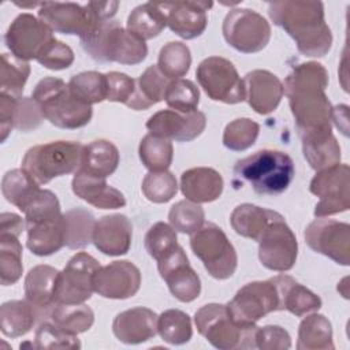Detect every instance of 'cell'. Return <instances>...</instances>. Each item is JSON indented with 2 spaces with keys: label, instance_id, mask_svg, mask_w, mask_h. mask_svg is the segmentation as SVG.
<instances>
[{
  "label": "cell",
  "instance_id": "51",
  "mask_svg": "<svg viewBox=\"0 0 350 350\" xmlns=\"http://www.w3.org/2000/svg\"><path fill=\"white\" fill-rule=\"evenodd\" d=\"M37 349H81V342L77 335L60 329L53 323H42L34 338Z\"/></svg>",
  "mask_w": 350,
  "mask_h": 350
},
{
  "label": "cell",
  "instance_id": "13",
  "mask_svg": "<svg viewBox=\"0 0 350 350\" xmlns=\"http://www.w3.org/2000/svg\"><path fill=\"white\" fill-rule=\"evenodd\" d=\"M38 18L55 33L68 36H86L103 19L93 10L90 1L86 4L72 1H44L38 8Z\"/></svg>",
  "mask_w": 350,
  "mask_h": 350
},
{
  "label": "cell",
  "instance_id": "15",
  "mask_svg": "<svg viewBox=\"0 0 350 350\" xmlns=\"http://www.w3.org/2000/svg\"><path fill=\"white\" fill-rule=\"evenodd\" d=\"M257 242L258 258L265 268L286 272L294 267L298 256V242L282 215L267 226Z\"/></svg>",
  "mask_w": 350,
  "mask_h": 350
},
{
  "label": "cell",
  "instance_id": "48",
  "mask_svg": "<svg viewBox=\"0 0 350 350\" xmlns=\"http://www.w3.org/2000/svg\"><path fill=\"white\" fill-rule=\"evenodd\" d=\"M260 133L257 122L249 118H239L230 122L223 131V145L235 152H242L254 145Z\"/></svg>",
  "mask_w": 350,
  "mask_h": 350
},
{
  "label": "cell",
  "instance_id": "14",
  "mask_svg": "<svg viewBox=\"0 0 350 350\" xmlns=\"http://www.w3.org/2000/svg\"><path fill=\"white\" fill-rule=\"evenodd\" d=\"M278 291L271 279L245 284L227 304L232 320L241 325H254L268 313L278 310Z\"/></svg>",
  "mask_w": 350,
  "mask_h": 350
},
{
  "label": "cell",
  "instance_id": "29",
  "mask_svg": "<svg viewBox=\"0 0 350 350\" xmlns=\"http://www.w3.org/2000/svg\"><path fill=\"white\" fill-rule=\"evenodd\" d=\"M22 231L12 223L0 224V282L3 286L15 284L22 276L23 249L19 242Z\"/></svg>",
  "mask_w": 350,
  "mask_h": 350
},
{
  "label": "cell",
  "instance_id": "2",
  "mask_svg": "<svg viewBox=\"0 0 350 350\" xmlns=\"http://www.w3.org/2000/svg\"><path fill=\"white\" fill-rule=\"evenodd\" d=\"M268 15L295 41L302 55L321 57L331 49L332 33L324 19L321 1H273L268 4Z\"/></svg>",
  "mask_w": 350,
  "mask_h": 350
},
{
  "label": "cell",
  "instance_id": "31",
  "mask_svg": "<svg viewBox=\"0 0 350 350\" xmlns=\"http://www.w3.org/2000/svg\"><path fill=\"white\" fill-rule=\"evenodd\" d=\"M40 183L23 168L7 171L1 179V193L4 198L23 213L37 200L42 189Z\"/></svg>",
  "mask_w": 350,
  "mask_h": 350
},
{
  "label": "cell",
  "instance_id": "6",
  "mask_svg": "<svg viewBox=\"0 0 350 350\" xmlns=\"http://www.w3.org/2000/svg\"><path fill=\"white\" fill-rule=\"evenodd\" d=\"M44 118L59 129L74 130L86 126L92 116V105L78 100L60 78L46 77L41 79L31 94Z\"/></svg>",
  "mask_w": 350,
  "mask_h": 350
},
{
  "label": "cell",
  "instance_id": "41",
  "mask_svg": "<svg viewBox=\"0 0 350 350\" xmlns=\"http://www.w3.org/2000/svg\"><path fill=\"white\" fill-rule=\"evenodd\" d=\"M138 156L149 171H167L174 159V146L170 139L149 133L139 142Z\"/></svg>",
  "mask_w": 350,
  "mask_h": 350
},
{
  "label": "cell",
  "instance_id": "47",
  "mask_svg": "<svg viewBox=\"0 0 350 350\" xmlns=\"http://www.w3.org/2000/svg\"><path fill=\"white\" fill-rule=\"evenodd\" d=\"M164 101L171 109L189 113L197 111L200 103V90L190 79H172L167 86Z\"/></svg>",
  "mask_w": 350,
  "mask_h": 350
},
{
  "label": "cell",
  "instance_id": "45",
  "mask_svg": "<svg viewBox=\"0 0 350 350\" xmlns=\"http://www.w3.org/2000/svg\"><path fill=\"white\" fill-rule=\"evenodd\" d=\"M30 75V64L10 53L1 55L0 92L22 97L25 83Z\"/></svg>",
  "mask_w": 350,
  "mask_h": 350
},
{
  "label": "cell",
  "instance_id": "53",
  "mask_svg": "<svg viewBox=\"0 0 350 350\" xmlns=\"http://www.w3.org/2000/svg\"><path fill=\"white\" fill-rule=\"evenodd\" d=\"M44 119L45 118L33 97H18L14 113V129L27 133L37 129Z\"/></svg>",
  "mask_w": 350,
  "mask_h": 350
},
{
  "label": "cell",
  "instance_id": "5",
  "mask_svg": "<svg viewBox=\"0 0 350 350\" xmlns=\"http://www.w3.org/2000/svg\"><path fill=\"white\" fill-rule=\"evenodd\" d=\"M234 174L247 182L258 194H280L288 189L295 175L293 159L280 150L262 149L237 161Z\"/></svg>",
  "mask_w": 350,
  "mask_h": 350
},
{
  "label": "cell",
  "instance_id": "56",
  "mask_svg": "<svg viewBox=\"0 0 350 350\" xmlns=\"http://www.w3.org/2000/svg\"><path fill=\"white\" fill-rule=\"evenodd\" d=\"M16 96L0 92V141L4 142L14 129V113Z\"/></svg>",
  "mask_w": 350,
  "mask_h": 350
},
{
  "label": "cell",
  "instance_id": "3",
  "mask_svg": "<svg viewBox=\"0 0 350 350\" xmlns=\"http://www.w3.org/2000/svg\"><path fill=\"white\" fill-rule=\"evenodd\" d=\"M79 41L83 51L98 63L134 66L142 63L148 55L144 40L111 19L98 22Z\"/></svg>",
  "mask_w": 350,
  "mask_h": 350
},
{
  "label": "cell",
  "instance_id": "22",
  "mask_svg": "<svg viewBox=\"0 0 350 350\" xmlns=\"http://www.w3.org/2000/svg\"><path fill=\"white\" fill-rule=\"evenodd\" d=\"M167 16V26L180 38L193 40L200 37L208 25L206 11L212 7L209 1H172L160 3Z\"/></svg>",
  "mask_w": 350,
  "mask_h": 350
},
{
  "label": "cell",
  "instance_id": "35",
  "mask_svg": "<svg viewBox=\"0 0 350 350\" xmlns=\"http://www.w3.org/2000/svg\"><path fill=\"white\" fill-rule=\"evenodd\" d=\"M34 306L29 301H8L0 306V329L8 338H19L30 332L36 323Z\"/></svg>",
  "mask_w": 350,
  "mask_h": 350
},
{
  "label": "cell",
  "instance_id": "43",
  "mask_svg": "<svg viewBox=\"0 0 350 350\" xmlns=\"http://www.w3.org/2000/svg\"><path fill=\"white\" fill-rule=\"evenodd\" d=\"M157 334L170 345L187 343L193 336L190 316L179 309L164 310L157 317Z\"/></svg>",
  "mask_w": 350,
  "mask_h": 350
},
{
  "label": "cell",
  "instance_id": "4",
  "mask_svg": "<svg viewBox=\"0 0 350 350\" xmlns=\"http://www.w3.org/2000/svg\"><path fill=\"white\" fill-rule=\"evenodd\" d=\"M29 250L40 257L57 253L66 245L64 213L51 190H42L25 212Z\"/></svg>",
  "mask_w": 350,
  "mask_h": 350
},
{
  "label": "cell",
  "instance_id": "42",
  "mask_svg": "<svg viewBox=\"0 0 350 350\" xmlns=\"http://www.w3.org/2000/svg\"><path fill=\"white\" fill-rule=\"evenodd\" d=\"M68 88L78 100L88 105L101 103L108 96L107 75L98 71H83L71 77Z\"/></svg>",
  "mask_w": 350,
  "mask_h": 350
},
{
  "label": "cell",
  "instance_id": "40",
  "mask_svg": "<svg viewBox=\"0 0 350 350\" xmlns=\"http://www.w3.org/2000/svg\"><path fill=\"white\" fill-rule=\"evenodd\" d=\"M51 317L55 325L72 335L86 332L94 323V313L85 304H57Z\"/></svg>",
  "mask_w": 350,
  "mask_h": 350
},
{
  "label": "cell",
  "instance_id": "12",
  "mask_svg": "<svg viewBox=\"0 0 350 350\" xmlns=\"http://www.w3.org/2000/svg\"><path fill=\"white\" fill-rule=\"evenodd\" d=\"M309 190L320 198L313 212L316 217H325L346 212L350 208L349 165L338 163L317 171L310 180Z\"/></svg>",
  "mask_w": 350,
  "mask_h": 350
},
{
  "label": "cell",
  "instance_id": "1",
  "mask_svg": "<svg viewBox=\"0 0 350 350\" xmlns=\"http://www.w3.org/2000/svg\"><path fill=\"white\" fill-rule=\"evenodd\" d=\"M328 72L317 62L299 63L288 72L283 92L302 138L332 133V105L325 94Z\"/></svg>",
  "mask_w": 350,
  "mask_h": 350
},
{
  "label": "cell",
  "instance_id": "9",
  "mask_svg": "<svg viewBox=\"0 0 350 350\" xmlns=\"http://www.w3.org/2000/svg\"><path fill=\"white\" fill-rule=\"evenodd\" d=\"M190 247L212 278L226 280L234 275L238 265L237 250L219 226L205 223L191 234Z\"/></svg>",
  "mask_w": 350,
  "mask_h": 350
},
{
  "label": "cell",
  "instance_id": "24",
  "mask_svg": "<svg viewBox=\"0 0 350 350\" xmlns=\"http://www.w3.org/2000/svg\"><path fill=\"white\" fill-rule=\"evenodd\" d=\"M133 226L120 213L107 215L98 219L93 232V243L105 256H122L130 250Z\"/></svg>",
  "mask_w": 350,
  "mask_h": 350
},
{
  "label": "cell",
  "instance_id": "21",
  "mask_svg": "<svg viewBox=\"0 0 350 350\" xmlns=\"http://www.w3.org/2000/svg\"><path fill=\"white\" fill-rule=\"evenodd\" d=\"M205 126L206 118L201 111L183 113L175 109H163L153 113L146 122L150 134L178 142L196 139L202 134Z\"/></svg>",
  "mask_w": 350,
  "mask_h": 350
},
{
  "label": "cell",
  "instance_id": "34",
  "mask_svg": "<svg viewBox=\"0 0 350 350\" xmlns=\"http://www.w3.org/2000/svg\"><path fill=\"white\" fill-rule=\"evenodd\" d=\"M167 26V16L160 3H145L135 7L127 18V30L146 41L157 37Z\"/></svg>",
  "mask_w": 350,
  "mask_h": 350
},
{
  "label": "cell",
  "instance_id": "50",
  "mask_svg": "<svg viewBox=\"0 0 350 350\" xmlns=\"http://www.w3.org/2000/svg\"><path fill=\"white\" fill-rule=\"evenodd\" d=\"M144 245L148 254L159 261L178 246L176 232L172 226L164 221H157L148 230Z\"/></svg>",
  "mask_w": 350,
  "mask_h": 350
},
{
  "label": "cell",
  "instance_id": "8",
  "mask_svg": "<svg viewBox=\"0 0 350 350\" xmlns=\"http://www.w3.org/2000/svg\"><path fill=\"white\" fill-rule=\"evenodd\" d=\"M194 324L200 335L219 350L254 349L257 325H241L235 323L227 305H204L196 312Z\"/></svg>",
  "mask_w": 350,
  "mask_h": 350
},
{
  "label": "cell",
  "instance_id": "27",
  "mask_svg": "<svg viewBox=\"0 0 350 350\" xmlns=\"http://www.w3.org/2000/svg\"><path fill=\"white\" fill-rule=\"evenodd\" d=\"M271 280L278 291V310H287L297 317H302L308 313L317 312L321 308L323 302L320 297L298 283L294 278L288 275H278L271 278Z\"/></svg>",
  "mask_w": 350,
  "mask_h": 350
},
{
  "label": "cell",
  "instance_id": "17",
  "mask_svg": "<svg viewBox=\"0 0 350 350\" xmlns=\"http://www.w3.org/2000/svg\"><path fill=\"white\" fill-rule=\"evenodd\" d=\"M98 261L89 253L79 252L74 254L63 271H60L56 290L57 304H85L90 299L93 278L100 269Z\"/></svg>",
  "mask_w": 350,
  "mask_h": 350
},
{
  "label": "cell",
  "instance_id": "18",
  "mask_svg": "<svg viewBox=\"0 0 350 350\" xmlns=\"http://www.w3.org/2000/svg\"><path fill=\"white\" fill-rule=\"evenodd\" d=\"M306 245L336 264H350V226L345 221L319 217L308 224L304 232Z\"/></svg>",
  "mask_w": 350,
  "mask_h": 350
},
{
  "label": "cell",
  "instance_id": "44",
  "mask_svg": "<svg viewBox=\"0 0 350 350\" xmlns=\"http://www.w3.org/2000/svg\"><path fill=\"white\" fill-rule=\"evenodd\" d=\"M191 66V53L186 44L171 41L165 44L159 53L157 67L168 79H179L185 77Z\"/></svg>",
  "mask_w": 350,
  "mask_h": 350
},
{
  "label": "cell",
  "instance_id": "52",
  "mask_svg": "<svg viewBox=\"0 0 350 350\" xmlns=\"http://www.w3.org/2000/svg\"><path fill=\"white\" fill-rule=\"evenodd\" d=\"M108 96L107 100L112 103H122L130 108L137 90V81L124 72H107Z\"/></svg>",
  "mask_w": 350,
  "mask_h": 350
},
{
  "label": "cell",
  "instance_id": "23",
  "mask_svg": "<svg viewBox=\"0 0 350 350\" xmlns=\"http://www.w3.org/2000/svg\"><path fill=\"white\" fill-rule=\"evenodd\" d=\"M246 101L260 115L273 112L284 94L282 81L268 70H253L245 75Z\"/></svg>",
  "mask_w": 350,
  "mask_h": 350
},
{
  "label": "cell",
  "instance_id": "37",
  "mask_svg": "<svg viewBox=\"0 0 350 350\" xmlns=\"http://www.w3.org/2000/svg\"><path fill=\"white\" fill-rule=\"evenodd\" d=\"M135 81L137 90L130 108L142 111L164 100V94L171 79L164 77L156 64L149 66Z\"/></svg>",
  "mask_w": 350,
  "mask_h": 350
},
{
  "label": "cell",
  "instance_id": "28",
  "mask_svg": "<svg viewBox=\"0 0 350 350\" xmlns=\"http://www.w3.org/2000/svg\"><path fill=\"white\" fill-rule=\"evenodd\" d=\"M224 182L219 171L209 167L186 170L180 175V191L186 200L205 204L217 200L223 193Z\"/></svg>",
  "mask_w": 350,
  "mask_h": 350
},
{
  "label": "cell",
  "instance_id": "54",
  "mask_svg": "<svg viewBox=\"0 0 350 350\" xmlns=\"http://www.w3.org/2000/svg\"><path fill=\"white\" fill-rule=\"evenodd\" d=\"M74 59L75 56L72 49L67 44L55 38L37 57V62L48 70L59 71L68 68L74 63Z\"/></svg>",
  "mask_w": 350,
  "mask_h": 350
},
{
  "label": "cell",
  "instance_id": "11",
  "mask_svg": "<svg viewBox=\"0 0 350 350\" xmlns=\"http://www.w3.org/2000/svg\"><path fill=\"white\" fill-rule=\"evenodd\" d=\"M221 30L227 44L242 53L260 52L271 40V26L267 19L249 8L230 10Z\"/></svg>",
  "mask_w": 350,
  "mask_h": 350
},
{
  "label": "cell",
  "instance_id": "36",
  "mask_svg": "<svg viewBox=\"0 0 350 350\" xmlns=\"http://www.w3.org/2000/svg\"><path fill=\"white\" fill-rule=\"evenodd\" d=\"M298 350H328L335 349L332 340V325L329 320L319 313L305 317L298 328Z\"/></svg>",
  "mask_w": 350,
  "mask_h": 350
},
{
  "label": "cell",
  "instance_id": "19",
  "mask_svg": "<svg viewBox=\"0 0 350 350\" xmlns=\"http://www.w3.org/2000/svg\"><path fill=\"white\" fill-rule=\"evenodd\" d=\"M160 276L168 286L171 294L180 302H191L200 297L201 280L191 268L182 246H176L157 261Z\"/></svg>",
  "mask_w": 350,
  "mask_h": 350
},
{
  "label": "cell",
  "instance_id": "33",
  "mask_svg": "<svg viewBox=\"0 0 350 350\" xmlns=\"http://www.w3.org/2000/svg\"><path fill=\"white\" fill-rule=\"evenodd\" d=\"M279 215V212L272 209L261 208L253 204H241L232 211L230 223L238 235L258 241L267 226Z\"/></svg>",
  "mask_w": 350,
  "mask_h": 350
},
{
  "label": "cell",
  "instance_id": "25",
  "mask_svg": "<svg viewBox=\"0 0 350 350\" xmlns=\"http://www.w3.org/2000/svg\"><path fill=\"white\" fill-rule=\"evenodd\" d=\"M157 317L149 308H131L116 314L112 332L122 343L139 345L157 334Z\"/></svg>",
  "mask_w": 350,
  "mask_h": 350
},
{
  "label": "cell",
  "instance_id": "46",
  "mask_svg": "<svg viewBox=\"0 0 350 350\" xmlns=\"http://www.w3.org/2000/svg\"><path fill=\"white\" fill-rule=\"evenodd\" d=\"M168 220L175 231L191 235L205 224V212L200 204L182 200L171 206Z\"/></svg>",
  "mask_w": 350,
  "mask_h": 350
},
{
  "label": "cell",
  "instance_id": "32",
  "mask_svg": "<svg viewBox=\"0 0 350 350\" xmlns=\"http://www.w3.org/2000/svg\"><path fill=\"white\" fill-rule=\"evenodd\" d=\"M119 160V150L111 141L96 139L83 146L78 170L98 178H108L116 171Z\"/></svg>",
  "mask_w": 350,
  "mask_h": 350
},
{
  "label": "cell",
  "instance_id": "39",
  "mask_svg": "<svg viewBox=\"0 0 350 350\" xmlns=\"http://www.w3.org/2000/svg\"><path fill=\"white\" fill-rule=\"evenodd\" d=\"M96 217L83 208H74L64 213L66 246L70 249H83L93 242Z\"/></svg>",
  "mask_w": 350,
  "mask_h": 350
},
{
  "label": "cell",
  "instance_id": "16",
  "mask_svg": "<svg viewBox=\"0 0 350 350\" xmlns=\"http://www.w3.org/2000/svg\"><path fill=\"white\" fill-rule=\"evenodd\" d=\"M55 40L53 31L40 18L31 14H19L8 26L4 36L11 55L21 60H37L44 49Z\"/></svg>",
  "mask_w": 350,
  "mask_h": 350
},
{
  "label": "cell",
  "instance_id": "49",
  "mask_svg": "<svg viewBox=\"0 0 350 350\" xmlns=\"http://www.w3.org/2000/svg\"><path fill=\"white\" fill-rule=\"evenodd\" d=\"M144 196L154 204H165L171 201L178 191V182L170 171H149L142 180Z\"/></svg>",
  "mask_w": 350,
  "mask_h": 350
},
{
  "label": "cell",
  "instance_id": "55",
  "mask_svg": "<svg viewBox=\"0 0 350 350\" xmlns=\"http://www.w3.org/2000/svg\"><path fill=\"white\" fill-rule=\"evenodd\" d=\"M291 347L290 334L280 325L257 327L254 334V349L286 350Z\"/></svg>",
  "mask_w": 350,
  "mask_h": 350
},
{
  "label": "cell",
  "instance_id": "10",
  "mask_svg": "<svg viewBox=\"0 0 350 350\" xmlns=\"http://www.w3.org/2000/svg\"><path fill=\"white\" fill-rule=\"evenodd\" d=\"M196 75L200 86L213 101L238 104L246 100L245 82L228 59L209 56L198 64Z\"/></svg>",
  "mask_w": 350,
  "mask_h": 350
},
{
  "label": "cell",
  "instance_id": "30",
  "mask_svg": "<svg viewBox=\"0 0 350 350\" xmlns=\"http://www.w3.org/2000/svg\"><path fill=\"white\" fill-rule=\"evenodd\" d=\"M60 271L51 265H36L25 278V297L34 308H49L56 304Z\"/></svg>",
  "mask_w": 350,
  "mask_h": 350
},
{
  "label": "cell",
  "instance_id": "7",
  "mask_svg": "<svg viewBox=\"0 0 350 350\" xmlns=\"http://www.w3.org/2000/svg\"><path fill=\"white\" fill-rule=\"evenodd\" d=\"M83 145L75 141H52L30 148L23 159L22 168L40 185L71 172H77L82 160Z\"/></svg>",
  "mask_w": 350,
  "mask_h": 350
},
{
  "label": "cell",
  "instance_id": "20",
  "mask_svg": "<svg viewBox=\"0 0 350 350\" xmlns=\"http://www.w3.org/2000/svg\"><path fill=\"white\" fill-rule=\"evenodd\" d=\"M141 287V272L131 261H112L100 267L93 278L94 293L103 298L127 299L134 297Z\"/></svg>",
  "mask_w": 350,
  "mask_h": 350
},
{
  "label": "cell",
  "instance_id": "38",
  "mask_svg": "<svg viewBox=\"0 0 350 350\" xmlns=\"http://www.w3.org/2000/svg\"><path fill=\"white\" fill-rule=\"evenodd\" d=\"M304 157L310 168L320 171L340 161V146L332 133L302 138Z\"/></svg>",
  "mask_w": 350,
  "mask_h": 350
},
{
  "label": "cell",
  "instance_id": "26",
  "mask_svg": "<svg viewBox=\"0 0 350 350\" xmlns=\"http://www.w3.org/2000/svg\"><path fill=\"white\" fill-rule=\"evenodd\" d=\"M77 197L100 209H118L126 205L123 193L105 182V178L90 175L78 170L71 182Z\"/></svg>",
  "mask_w": 350,
  "mask_h": 350
}]
</instances>
